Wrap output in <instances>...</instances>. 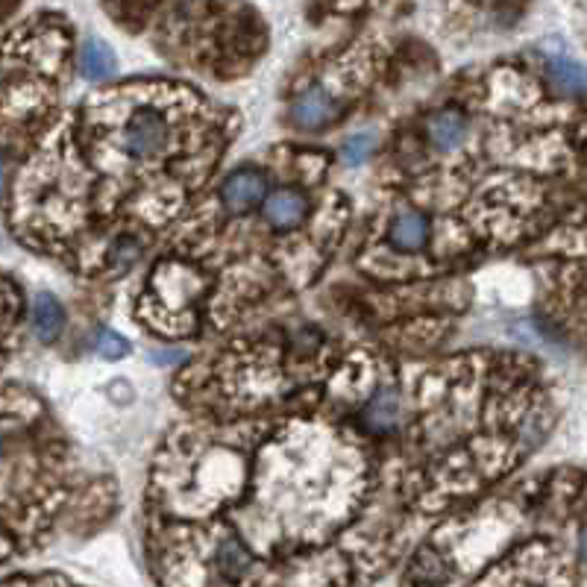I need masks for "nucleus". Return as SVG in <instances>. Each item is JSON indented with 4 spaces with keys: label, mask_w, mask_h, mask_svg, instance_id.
I'll use <instances>...</instances> for the list:
<instances>
[{
    "label": "nucleus",
    "mask_w": 587,
    "mask_h": 587,
    "mask_svg": "<svg viewBox=\"0 0 587 587\" xmlns=\"http://www.w3.org/2000/svg\"><path fill=\"white\" fill-rule=\"evenodd\" d=\"M467 130H470V121L461 109L455 106H447L441 112H435L432 118H426V141L447 153V150H455L464 138H467Z\"/></svg>",
    "instance_id": "20e7f679"
},
{
    "label": "nucleus",
    "mask_w": 587,
    "mask_h": 587,
    "mask_svg": "<svg viewBox=\"0 0 587 587\" xmlns=\"http://www.w3.org/2000/svg\"><path fill=\"white\" fill-rule=\"evenodd\" d=\"M429 235H432V221L423 215V212H400L394 221H391V247L400 250V253H420L426 250L429 244Z\"/></svg>",
    "instance_id": "423d86ee"
},
{
    "label": "nucleus",
    "mask_w": 587,
    "mask_h": 587,
    "mask_svg": "<svg viewBox=\"0 0 587 587\" xmlns=\"http://www.w3.org/2000/svg\"><path fill=\"white\" fill-rule=\"evenodd\" d=\"M80 65H83V74L89 80H103L115 71V56L109 53V47H103L100 42H86L83 53H80Z\"/></svg>",
    "instance_id": "1a4fd4ad"
},
{
    "label": "nucleus",
    "mask_w": 587,
    "mask_h": 587,
    "mask_svg": "<svg viewBox=\"0 0 587 587\" xmlns=\"http://www.w3.org/2000/svg\"><path fill=\"white\" fill-rule=\"evenodd\" d=\"M0 455H3V438H0Z\"/></svg>",
    "instance_id": "ddd939ff"
},
{
    "label": "nucleus",
    "mask_w": 587,
    "mask_h": 587,
    "mask_svg": "<svg viewBox=\"0 0 587 587\" xmlns=\"http://www.w3.org/2000/svg\"><path fill=\"white\" fill-rule=\"evenodd\" d=\"M171 138L174 133H171L168 115L156 106H147V103L133 109L121 127V141L136 162H156V159L168 156V150L174 147Z\"/></svg>",
    "instance_id": "f257e3e1"
},
{
    "label": "nucleus",
    "mask_w": 587,
    "mask_h": 587,
    "mask_svg": "<svg viewBox=\"0 0 587 587\" xmlns=\"http://www.w3.org/2000/svg\"><path fill=\"white\" fill-rule=\"evenodd\" d=\"M370 150H373V138L370 136L350 138V141L344 144V159H347L350 165H362L364 159L370 156Z\"/></svg>",
    "instance_id": "9b49d317"
},
{
    "label": "nucleus",
    "mask_w": 587,
    "mask_h": 587,
    "mask_svg": "<svg viewBox=\"0 0 587 587\" xmlns=\"http://www.w3.org/2000/svg\"><path fill=\"white\" fill-rule=\"evenodd\" d=\"M549 80L561 94H587V68L570 59L549 62Z\"/></svg>",
    "instance_id": "6e6552de"
},
{
    "label": "nucleus",
    "mask_w": 587,
    "mask_h": 587,
    "mask_svg": "<svg viewBox=\"0 0 587 587\" xmlns=\"http://www.w3.org/2000/svg\"><path fill=\"white\" fill-rule=\"evenodd\" d=\"M97 353H100L103 359H121V356L130 353V344H127L118 332H103V335L97 338Z\"/></svg>",
    "instance_id": "9d476101"
},
{
    "label": "nucleus",
    "mask_w": 587,
    "mask_h": 587,
    "mask_svg": "<svg viewBox=\"0 0 587 587\" xmlns=\"http://www.w3.org/2000/svg\"><path fill=\"white\" fill-rule=\"evenodd\" d=\"M33 320H36V335L39 341H56L62 326H65V312L59 306V300L53 294H39L36 297V306H33Z\"/></svg>",
    "instance_id": "0eeeda50"
},
{
    "label": "nucleus",
    "mask_w": 587,
    "mask_h": 587,
    "mask_svg": "<svg viewBox=\"0 0 587 587\" xmlns=\"http://www.w3.org/2000/svg\"><path fill=\"white\" fill-rule=\"evenodd\" d=\"M579 558L587 564V526L579 532Z\"/></svg>",
    "instance_id": "f8f14e48"
},
{
    "label": "nucleus",
    "mask_w": 587,
    "mask_h": 587,
    "mask_svg": "<svg viewBox=\"0 0 587 587\" xmlns=\"http://www.w3.org/2000/svg\"><path fill=\"white\" fill-rule=\"evenodd\" d=\"M306 218H309V197L297 188L273 191L265 200V221L279 232L297 229Z\"/></svg>",
    "instance_id": "7ed1b4c3"
},
{
    "label": "nucleus",
    "mask_w": 587,
    "mask_h": 587,
    "mask_svg": "<svg viewBox=\"0 0 587 587\" xmlns=\"http://www.w3.org/2000/svg\"><path fill=\"white\" fill-rule=\"evenodd\" d=\"M335 115H338V103L323 89L300 94L297 103L291 106V118L300 130H323L335 121Z\"/></svg>",
    "instance_id": "39448f33"
},
{
    "label": "nucleus",
    "mask_w": 587,
    "mask_h": 587,
    "mask_svg": "<svg viewBox=\"0 0 587 587\" xmlns=\"http://www.w3.org/2000/svg\"><path fill=\"white\" fill-rule=\"evenodd\" d=\"M268 194V180L262 171L256 168H241L235 174H229L221 188V203H224L229 212L241 215V212H250L256 203H262Z\"/></svg>",
    "instance_id": "f03ea898"
}]
</instances>
